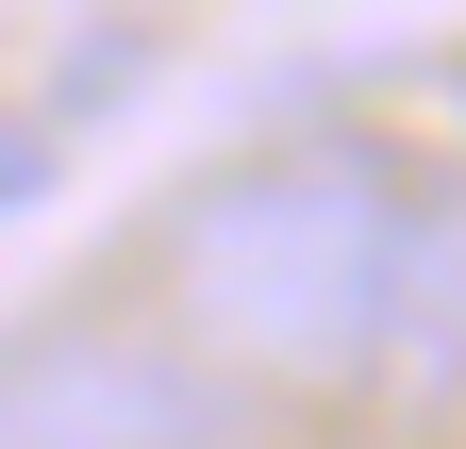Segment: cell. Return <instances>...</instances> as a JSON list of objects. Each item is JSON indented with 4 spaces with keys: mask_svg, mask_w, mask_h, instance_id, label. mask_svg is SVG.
I'll use <instances>...</instances> for the list:
<instances>
[{
    "mask_svg": "<svg viewBox=\"0 0 466 449\" xmlns=\"http://www.w3.org/2000/svg\"><path fill=\"white\" fill-rule=\"evenodd\" d=\"M400 234H417V200L383 184V150H350V134L233 150V166H200L167 200V300H184L200 366L350 383V366H383Z\"/></svg>",
    "mask_w": 466,
    "mask_h": 449,
    "instance_id": "obj_1",
    "label": "cell"
},
{
    "mask_svg": "<svg viewBox=\"0 0 466 449\" xmlns=\"http://www.w3.org/2000/svg\"><path fill=\"white\" fill-rule=\"evenodd\" d=\"M34 184H50V134H17V117H0V216H17Z\"/></svg>",
    "mask_w": 466,
    "mask_h": 449,
    "instance_id": "obj_4",
    "label": "cell"
},
{
    "mask_svg": "<svg viewBox=\"0 0 466 449\" xmlns=\"http://www.w3.org/2000/svg\"><path fill=\"white\" fill-rule=\"evenodd\" d=\"M0 449H217V366L134 316L0 333Z\"/></svg>",
    "mask_w": 466,
    "mask_h": 449,
    "instance_id": "obj_2",
    "label": "cell"
},
{
    "mask_svg": "<svg viewBox=\"0 0 466 449\" xmlns=\"http://www.w3.org/2000/svg\"><path fill=\"white\" fill-rule=\"evenodd\" d=\"M383 383L400 400H450L466 383V200H433L400 234V300H383Z\"/></svg>",
    "mask_w": 466,
    "mask_h": 449,
    "instance_id": "obj_3",
    "label": "cell"
}]
</instances>
